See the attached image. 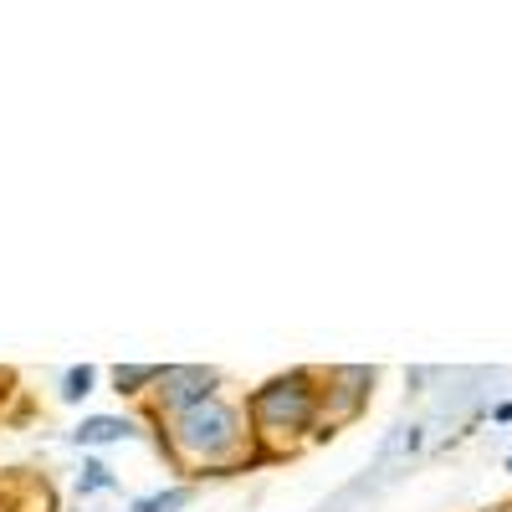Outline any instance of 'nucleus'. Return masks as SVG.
Here are the masks:
<instances>
[{"label": "nucleus", "mask_w": 512, "mask_h": 512, "mask_svg": "<svg viewBox=\"0 0 512 512\" xmlns=\"http://www.w3.org/2000/svg\"><path fill=\"white\" fill-rule=\"evenodd\" d=\"M159 451L190 477H226L251 461L246 410L236 400L216 395L175 420H159Z\"/></svg>", "instance_id": "nucleus-1"}, {"label": "nucleus", "mask_w": 512, "mask_h": 512, "mask_svg": "<svg viewBox=\"0 0 512 512\" xmlns=\"http://www.w3.org/2000/svg\"><path fill=\"white\" fill-rule=\"evenodd\" d=\"M246 425L251 446H267L262 456H287L308 431H323V374L318 369H287L256 384L246 395Z\"/></svg>", "instance_id": "nucleus-2"}, {"label": "nucleus", "mask_w": 512, "mask_h": 512, "mask_svg": "<svg viewBox=\"0 0 512 512\" xmlns=\"http://www.w3.org/2000/svg\"><path fill=\"white\" fill-rule=\"evenodd\" d=\"M221 395V369H210V364H164L159 384L149 390V420H175L205 400H216Z\"/></svg>", "instance_id": "nucleus-3"}, {"label": "nucleus", "mask_w": 512, "mask_h": 512, "mask_svg": "<svg viewBox=\"0 0 512 512\" xmlns=\"http://www.w3.org/2000/svg\"><path fill=\"white\" fill-rule=\"evenodd\" d=\"M369 390H374V369H364V364H338V369H328V374H323V431H318V441L333 436V425L354 420V415L369 405Z\"/></svg>", "instance_id": "nucleus-4"}, {"label": "nucleus", "mask_w": 512, "mask_h": 512, "mask_svg": "<svg viewBox=\"0 0 512 512\" xmlns=\"http://www.w3.org/2000/svg\"><path fill=\"white\" fill-rule=\"evenodd\" d=\"M139 436V420L128 415H82L72 425V446L93 451V446H118V441H134Z\"/></svg>", "instance_id": "nucleus-5"}, {"label": "nucleus", "mask_w": 512, "mask_h": 512, "mask_svg": "<svg viewBox=\"0 0 512 512\" xmlns=\"http://www.w3.org/2000/svg\"><path fill=\"white\" fill-rule=\"evenodd\" d=\"M159 374H164V364H113V395H123V400H149V390L159 384Z\"/></svg>", "instance_id": "nucleus-6"}, {"label": "nucleus", "mask_w": 512, "mask_h": 512, "mask_svg": "<svg viewBox=\"0 0 512 512\" xmlns=\"http://www.w3.org/2000/svg\"><path fill=\"white\" fill-rule=\"evenodd\" d=\"M190 497H195V487L169 482V487H159V492H149V497H134V502H128V512H185Z\"/></svg>", "instance_id": "nucleus-7"}, {"label": "nucleus", "mask_w": 512, "mask_h": 512, "mask_svg": "<svg viewBox=\"0 0 512 512\" xmlns=\"http://www.w3.org/2000/svg\"><path fill=\"white\" fill-rule=\"evenodd\" d=\"M118 477H113V466L103 456H88L82 461V472H77V497H98V492H113Z\"/></svg>", "instance_id": "nucleus-8"}, {"label": "nucleus", "mask_w": 512, "mask_h": 512, "mask_svg": "<svg viewBox=\"0 0 512 512\" xmlns=\"http://www.w3.org/2000/svg\"><path fill=\"white\" fill-rule=\"evenodd\" d=\"M93 384H98V369H93V364H72V369L62 374V400H67V405H82V400L93 395Z\"/></svg>", "instance_id": "nucleus-9"}, {"label": "nucleus", "mask_w": 512, "mask_h": 512, "mask_svg": "<svg viewBox=\"0 0 512 512\" xmlns=\"http://www.w3.org/2000/svg\"><path fill=\"white\" fill-rule=\"evenodd\" d=\"M497 420H502V425L512 420V400H507V405H497Z\"/></svg>", "instance_id": "nucleus-10"}, {"label": "nucleus", "mask_w": 512, "mask_h": 512, "mask_svg": "<svg viewBox=\"0 0 512 512\" xmlns=\"http://www.w3.org/2000/svg\"><path fill=\"white\" fill-rule=\"evenodd\" d=\"M0 400H6V374H0Z\"/></svg>", "instance_id": "nucleus-11"}, {"label": "nucleus", "mask_w": 512, "mask_h": 512, "mask_svg": "<svg viewBox=\"0 0 512 512\" xmlns=\"http://www.w3.org/2000/svg\"><path fill=\"white\" fill-rule=\"evenodd\" d=\"M507 472H512V461H507Z\"/></svg>", "instance_id": "nucleus-12"}]
</instances>
